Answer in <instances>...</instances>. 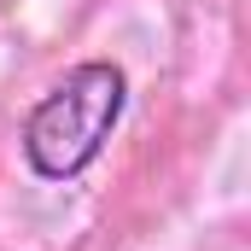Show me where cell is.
Here are the masks:
<instances>
[{"instance_id":"6da1fadb","label":"cell","mask_w":251,"mask_h":251,"mask_svg":"<svg viewBox=\"0 0 251 251\" xmlns=\"http://www.w3.org/2000/svg\"><path fill=\"white\" fill-rule=\"evenodd\" d=\"M128 105V76L111 59H88L76 70H64V82H53L35 111L24 117V158L41 181H76L100 146L111 140V128Z\"/></svg>"}]
</instances>
